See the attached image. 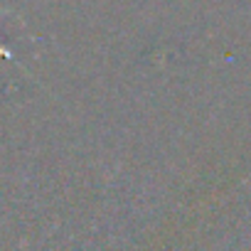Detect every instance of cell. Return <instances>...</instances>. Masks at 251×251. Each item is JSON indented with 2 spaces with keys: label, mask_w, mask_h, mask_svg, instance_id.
I'll return each mask as SVG.
<instances>
[{
  "label": "cell",
  "mask_w": 251,
  "mask_h": 251,
  "mask_svg": "<svg viewBox=\"0 0 251 251\" xmlns=\"http://www.w3.org/2000/svg\"><path fill=\"white\" fill-rule=\"evenodd\" d=\"M3 13H5V10H0V15H3ZM0 54H5V57H10V52H8V50H3V47H0Z\"/></svg>",
  "instance_id": "obj_1"
}]
</instances>
